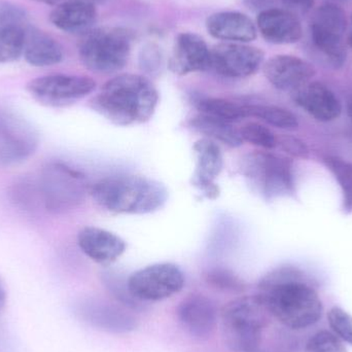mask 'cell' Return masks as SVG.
<instances>
[{
  "label": "cell",
  "mask_w": 352,
  "mask_h": 352,
  "mask_svg": "<svg viewBox=\"0 0 352 352\" xmlns=\"http://www.w3.org/2000/svg\"><path fill=\"white\" fill-rule=\"evenodd\" d=\"M206 279L209 285L221 291L240 292L243 289L242 281L234 273L225 269L209 271Z\"/></svg>",
  "instance_id": "cell-33"
},
{
  "label": "cell",
  "mask_w": 352,
  "mask_h": 352,
  "mask_svg": "<svg viewBox=\"0 0 352 352\" xmlns=\"http://www.w3.org/2000/svg\"><path fill=\"white\" fill-rule=\"evenodd\" d=\"M80 250L97 264L111 265L125 252L127 245L120 236L98 227H86L78 235Z\"/></svg>",
  "instance_id": "cell-20"
},
{
  "label": "cell",
  "mask_w": 352,
  "mask_h": 352,
  "mask_svg": "<svg viewBox=\"0 0 352 352\" xmlns=\"http://www.w3.org/2000/svg\"><path fill=\"white\" fill-rule=\"evenodd\" d=\"M347 43H349V47L352 49V14H351V32L349 34V38H347Z\"/></svg>",
  "instance_id": "cell-41"
},
{
  "label": "cell",
  "mask_w": 352,
  "mask_h": 352,
  "mask_svg": "<svg viewBox=\"0 0 352 352\" xmlns=\"http://www.w3.org/2000/svg\"><path fill=\"white\" fill-rule=\"evenodd\" d=\"M256 28L263 38L273 45H292L303 36V26L297 14L287 8H272L260 12Z\"/></svg>",
  "instance_id": "cell-18"
},
{
  "label": "cell",
  "mask_w": 352,
  "mask_h": 352,
  "mask_svg": "<svg viewBox=\"0 0 352 352\" xmlns=\"http://www.w3.org/2000/svg\"><path fill=\"white\" fill-rule=\"evenodd\" d=\"M246 117L258 118L268 125L283 130H295L299 127L297 117L292 111L274 105H243Z\"/></svg>",
  "instance_id": "cell-25"
},
{
  "label": "cell",
  "mask_w": 352,
  "mask_h": 352,
  "mask_svg": "<svg viewBox=\"0 0 352 352\" xmlns=\"http://www.w3.org/2000/svg\"><path fill=\"white\" fill-rule=\"evenodd\" d=\"M242 173L262 196L271 200L295 192L293 165L289 159L256 152L242 160Z\"/></svg>",
  "instance_id": "cell-8"
},
{
  "label": "cell",
  "mask_w": 352,
  "mask_h": 352,
  "mask_svg": "<svg viewBox=\"0 0 352 352\" xmlns=\"http://www.w3.org/2000/svg\"><path fill=\"white\" fill-rule=\"evenodd\" d=\"M243 3L248 10L258 14L275 6L274 0H243Z\"/></svg>",
  "instance_id": "cell-37"
},
{
  "label": "cell",
  "mask_w": 352,
  "mask_h": 352,
  "mask_svg": "<svg viewBox=\"0 0 352 352\" xmlns=\"http://www.w3.org/2000/svg\"><path fill=\"white\" fill-rule=\"evenodd\" d=\"M186 277L179 267L171 263L151 265L132 273L127 280L128 292L136 301L159 302L179 293Z\"/></svg>",
  "instance_id": "cell-10"
},
{
  "label": "cell",
  "mask_w": 352,
  "mask_h": 352,
  "mask_svg": "<svg viewBox=\"0 0 352 352\" xmlns=\"http://www.w3.org/2000/svg\"><path fill=\"white\" fill-rule=\"evenodd\" d=\"M289 12L295 14H305L311 12L316 0H280Z\"/></svg>",
  "instance_id": "cell-36"
},
{
  "label": "cell",
  "mask_w": 352,
  "mask_h": 352,
  "mask_svg": "<svg viewBox=\"0 0 352 352\" xmlns=\"http://www.w3.org/2000/svg\"><path fill=\"white\" fill-rule=\"evenodd\" d=\"M265 76L275 88L294 91L311 82L316 70L310 62L293 55H276L264 64Z\"/></svg>",
  "instance_id": "cell-15"
},
{
  "label": "cell",
  "mask_w": 352,
  "mask_h": 352,
  "mask_svg": "<svg viewBox=\"0 0 352 352\" xmlns=\"http://www.w3.org/2000/svg\"><path fill=\"white\" fill-rule=\"evenodd\" d=\"M140 66L144 72L148 74H155L162 66V50L156 43H148L142 45L138 55Z\"/></svg>",
  "instance_id": "cell-34"
},
{
  "label": "cell",
  "mask_w": 352,
  "mask_h": 352,
  "mask_svg": "<svg viewBox=\"0 0 352 352\" xmlns=\"http://www.w3.org/2000/svg\"><path fill=\"white\" fill-rule=\"evenodd\" d=\"M38 146L36 128L20 113L0 105V168L25 162Z\"/></svg>",
  "instance_id": "cell-9"
},
{
  "label": "cell",
  "mask_w": 352,
  "mask_h": 352,
  "mask_svg": "<svg viewBox=\"0 0 352 352\" xmlns=\"http://www.w3.org/2000/svg\"><path fill=\"white\" fill-rule=\"evenodd\" d=\"M95 202L105 210L121 214H146L164 206L168 192L164 184L140 175L103 178L90 188Z\"/></svg>",
  "instance_id": "cell-3"
},
{
  "label": "cell",
  "mask_w": 352,
  "mask_h": 352,
  "mask_svg": "<svg viewBox=\"0 0 352 352\" xmlns=\"http://www.w3.org/2000/svg\"><path fill=\"white\" fill-rule=\"evenodd\" d=\"M262 50L239 43H221L211 49V69L230 78L254 76L264 63Z\"/></svg>",
  "instance_id": "cell-12"
},
{
  "label": "cell",
  "mask_w": 352,
  "mask_h": 352,
  "mask_svg": "<svg viewBox=\"0 0 352 352\" xmlns=\"http://www.w3.org/2000/svg\"><path fill=\"white\" fill-rule=\"evenodd\" d=\"M269 316L258 295L243 296L228 303L221 314L226 346L232 352L258 351Z\"/></svg>",
  "instance_id": "cell-4"
},
{
  "label": "cell",
  "mask_w": 352,
  "mask_h": 352,
  "mask_svg": "<svg viewBox=\"0 0 352 352\" xmlns=\"http://www.w3.org/2000/svg\"><path fill=\"white\" fill-rule=\"evenodd\" d=\"M196 107L202 115L228 123H235L248 118L243 105L236 104L227 99L203 98L197 101Z\"/></svg>",
  "instance_id": "cell-26"
},
{
  "label": "cell",
  "mask_w": 352,
  "mask_h": 352,
  "mask_svg": "<svg viewBox=\"0 0 352 352\" xmlns=\"http://www.w3.org/2000/svg\"><path fill=\"white\" fill-rule=\"evenodd\" d=\"M206 29L211 36L223 43H250L258 35L256 23L248 14L233 10L210 14Z\"/></svg>",
  "instance_id": "cell-21"
},
{
  "label": "cell",
  "mask_w": 352,
  "mask_h": 352,
  "mask_svg": "<svg viewBox=\"0 0 352 352\" xmlns=\"http://www.w3.org/2000/svg\"><path fill=\"white\" fill-rule=\"evenodd\" d=\"M328 322L332 332L343 342L352 346V316L343 309L335 306L328 312Z\"/></svg>",
  "instance_id": "cell-32"
},
{
  "label": "cell",
  "mask_w": 352,
  "mask_h": 352,
  "mask_svg": "<svg viewBox=\"0 0 352 352\" xmlns=\"http://www.w3.org/2000/svg\"><path fill=\"white\" fill-rule=\"evenodd\" d=\"M324 164L340 186L342 192V208L346 214L352 212V163L339 157L327 156Z\"/></svg>",
  "instance_id": "cell-27"
},
{
  "label": "cell",
  "mask_w": 352,
  "mask_h": 352,
  "mask_svg": "<svg viewBox=\"0 0 352 352\" xmlns=\"http://www.w3.org/2000/svg\"><path fill=\"white\" fill-rule=\"evenodd\" d=\"M133 41V31L125 27L93 28L82 35L78 56L85 67L91 72L115 74L128 63Z\"/></svg>",
  "instance_id": "cell-5"
},
{
  "label": "cell",
  "mask_w": 352,
  "mask_h": 352,
  "mask_svg": "<svg viewBox=\"0 0 352 352\" xmlns=\"http://www.w3.org/2000/svg\"><path fill=\"white\" fill-rule=\"evenodd\" d=\"M41 204L49 212L61 214L84 202L88 192L86 177L61 162L47 163L37 180Z\"/></svg>",
  "instance_id": "cell-7"
},
{
  "label": "cell",
  "mask_w": 352,
  "mask_h": 352,
  "mask_svg": "<svg viewBox=\"0 0 352 352\" xmlns=\"http://www.w3.org/2000/svg\"><path fill=\"white\" fill-rule=\"evenodd\" d=\"M190 126L213 142H221L231 148H238L243 144L239 130L235 129L228 122L199 113L190 120Z\"/></svg>",
  "instance_id": "cell-24"
},
{
  "label": "cell",
  "mask_w": 352,
  "mask_h": 352,
  "mask_svg": "<svg viewBox=\"0 0 352 352\" xmlns=\"http://www.w3.org/2000/svg\"><path fill=\"white\" fill-rule=\"evenodd\" d=\"M23 56L30 65L47 67L63 60V47L57 39L45 31L28 26L24 30Z\"/></svg>",
  "instance_id": "cell-22"
},
{
  "label": "cell",
  "mask_w": 352,
  "mask_h": 352,
  "mask_svg": "<svg viewBox=\"0 0 352 352\" xmlns=\"http://www.w3.org/2000/svg\"><path fill=\"white\" fill-rule=\"evenodd\" d=\"M32 1L39 2V3L47 4V6H55L56 8V6H62V4L78 1L91 2V3H94L95 6H98V4L103 3L105 0H32Z\"/></svg>",
  "instance_id": "cell-38"
},
{
  "label": "cell",
  "mask_w": 352,
  "mask_h": 352,
  "mask_svg": "<svg viewBox=\"0 0 352 352\" xmlns=\"http://www.w3.org/2000/svg\"><path fill=\"white\" fill-rule=\"evenodd\" d=\"M169 68L177 76L211 69V50L205 39L194 32H182L175 37Z\"/></svg>",
  "instance_id": "cell-14"
},
{
  "label": "cell",
  "mask_w": 352,
  "mask_h": 352,
  "mask_svg": "<svg viewBox=\"0 0 352 352\" xmlns=\"http://www.w3.org/2000/svg\"><path fill=\"white\" fill-rule=\"evenodd\" d=\"M52 24L70 34H82L92 30L97 21V8L91 2L78 1L56 6L51 14Z\"/></svg>",
  "instance_id": "cell-23"
},
{
  "label": "cell",
  "mask_w": 352,
  "mask_h": 352,
  "mask_svg": "<svg viewBox=\"0 0 352 352\" xmlns=\"http://www.w3.org/2000/svg\"><path fill=\"white\" fill-rule=\"evenodd\" d=\"M158 102V90L148 78L124 74L105 82L91 105L115 125L131 126L150 121Z\"/></svg>",
  "instance_id": "cell-2"
},
{
  "label": "cell",
  "mask_w": 352,
  "mask_h": 352,
  "mask_svg": "<svg viewBox=\"0 0 352 352\" xmlns=\"http://www.w3.org/2000/svg\"><path fill=\"white\" fill-rule=\"evenodd\" d=\"M347 111H349V115L351 116L352 119V101L349 102V107H347Z\"/></svg>",
  "instance_id": "cell-42"
},
{
  "label": "cell",
  "mask_w": 352,
  "mask_h": 352,
  "mask_svg": "<svg viewBox=\"0 0 352 352\" xmlns=\"http://www.w3.org/2000/svg\"><path fill=\"white\" fill-rule=\"evenodd\" d=\"M29 26V14L23 6L0 0V29H22Z\"/></svg>",
  "instance_id": "cell-29"
},
{
  "label": "cell",
  "mask_w": 352,
  "mask_h": 352,
  "mask_svg": "<svg viewBox=\"0 0 352 352\" xmlns=\"http://www.w3.org/2000/svg\"><path fill=\"white\" fill-rule=\"evenodd\" d=\"M176 318L186 334L198 340H206L217 327V310L212 300L194 294L180 302L176 308Z\"/></svg>",
  "instance_id": "cell-13"
},
{
  "label": "cell",
  "mask_w": 352,
  "mask_h": 352,
  "mask_svg": "<svg viewBox=\"0 0 352 352\" xmlns=\"http://www.w3.org/2000/svg\"><path fill=\"white\" fill-rule=\"evenodd\" d=\"M195 156H196V170L192 175V184L199 190L211 200L219 197V186L215 179L223 170V160L221 148L213 140L202 138L195 142Z\"/></svg>",
  "instance_id": "cell-17"
},
{
  "label": "cell",
  "mask_w": 352,
  "mask_h": 352,
  "mask_svg": "<svg viewBox=\"0 0 352 352\" xmlns=\"http://www.w3.org/2000/svg\"><path fill=\"white\" fill-rule=\"evenodd\" d=\"M254 352H274V351H261V349H258V351H254Z\"/></svg>",
  "instance_id": "cell-43"
},
{
  "label": "cell",
  "mask_w": 352,
  "mask_h": 352,
  "mask_svg": "<svg viewBox=\"0 0 352 352\" xmlns=\"http://www.w3.org/2000/svg\"><path fill=\"white\" fill-rule=\"evenodd\" d=\"M76 312L82 322L105 332L126 334L138 326L134 316L125 308L107 302H82Z\"/></svg>",
  "instance_id": "cell-16"
},
{
  "label": "cell",
  "mask_w": 352,
  "mask_h": 352,
  "mask_svg": "<svg viewBox=\"0 0 352 352\" xmlns=\"http://www.w3.org/2000/svg\"><path fill=\"white\" fill-rule=\"evenodd\" d=\"M24 30L0 29V64L16 61L23 55Z\"/></svg>",
  "instance_id": "cell-28"
},
{
  "label": "cell",
  "mask_w": 352,
  "mask_h": 352,
  "mask_svg": "<svg viewBox=\"0 0 352 352\" xmlns=\"http://www.w3.org/2000/svg\"><path fill=\"white\" fill-rule=\"evenodd\" d=\"M6 304V291L1 278H0V311L3 309Z\"/></svg>",
  "instance_id": "cell-39"
},
{
  "label": "cell",
  "mask_w": 352,
  "mask_h": 352,
  "mask_svg": "<svg viewBox=\"0 0 352 352\" xmlns=\"http://www.w3.org/2000/svg\"><path fill=\"white\" fill-rule=\"evenodd\" d=\"M326 2H332V3H347V2H352V0H326Z\"/></svg>",
  "instance_id": "cell-40"
},
{
  "label": "cell",
  "mask_w": 352,
  "mask_h": 352,
  "mask_svg": "<svg viewBox=\"0 0 352 352\" xmlns=\"http://www.w3.org/2000/svg\"><path fill=\"white\" fill-rule=\"evenodd\" d=\"M242 140L265 148L272 150L277 146V138L269 128L258 123H248L239 130Z\"/></svg>",
  "instance_id": "cell-30"
},
{
  "label": "cell",
  "mask_w": 352,
  "mask_h": 352,
  "mask_svg": "<svg viewBox=\"0 0 352 352\" xmlns=\"http://www.w3.org/2000/svg\"><path fill=\"white\" fill-rule=\"evenodd\" d=\"M277 146H280L285 153L296 158L307 159L309 157V148L307 144L294 136L283 135L277 138Z\"/></svg>",
  "instance_id": "cell-35"
},
{
  "label": "cell",
  "mask_w": 352,
  "mask_h": 352,
  "mask_svg": "<svg viewBox=\"0 0 352 352\" xmlns=\"http://www.w3.org/2000/svg\"><path fill=\"white\" fill-rule=\"evenodd\" d=\"M26 89L41 104L63 107L91 94L96 89V82L85 76L49 74L30 80Z\"/></svg>",
  "instance_id": "cell-11"
},
{
  "label": "cell",
  "mask_w": 352,
  "mask_h": 352,
  "mask_svg": "<svg viewBox=\"0 0 352 352\" xmlns=\"http://www.w3.org/2000/svg\"><path fill=\"white\" fill-rule=\"evenodd\" d=\"M293 99L306 113L320 122L338 119L342 104L334 92L320 82H309L293 92Z\"/></svg>",
  "instance_id": "cell-19"
},
{
  "label": "cell",
  "mask_w": 352,
  "mask_h": 352,
  "mask_svg": "<svg viewBox=\"0 0 352 352\" xmlns=\"http://www.w3.org/2000/svg\"><path fill=\"white\" fill-rule=\"evenodd\" d=\"M256 295L270 316L291 330L310 328L320 322L324 314L322 299L314 283L297 267H279L265 275Z\"/></svg>",
  "instance_id": "cell-1"
},
{
  "label": "cell",
  "mask_w": 352,
  "mask_h": 352,
  "mask_svg": "<svg viewBox=\"0 0 352 352\" xmlns=\"http://www.w3.org/2000/svg\"><path fill=\"white\" fill-rule=\"evenodd\" d=\"M305 352H347L344 342L330 331L312 335L305 344Z\"/></svg>",
  "instance_id": "cell-31"
},
{
  "label": "cell",
  "mask_w": 352,
  "mask_h": 352,
  "mask_svg": "<svg viewBox=\"0 0 352 352\" xmlns=\"http://www.w3.org/2000/svg\"><path fill=\"white\" fill-rule=\"evenodd\" d=\"M347 27L346 12L339 4L326 2L312 12L309 20L310 47L324 65L340 69L346 63L344 36Z\"/></svg>",
  "instance_id": "cell-6"
}]
</instances>
